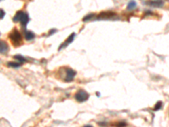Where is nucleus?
I'll list each match as a JSON object with an SVG mask.
<instances>
[{"mask_svg":"<svg viewBox=\"0 0 169 127\" xmlns=\"http://www.w3.org/2000/svg\"><path fill=\"white\" fill-rule=\"evenodd\" d=\"M9 38L11 41L14 46H20L22 42V36L17 29H13V31L9 34Z\"/></svg>","mask_w":169,"mask_h":127,"instance_id":"f257e3e1","label":"nucleus"},{"mask_svg":"<svg viewBox=\"0 0 169 127\" xmlns=\"http://www.w3.org/2000/svg\"><path fill=\"white\" fill-rule=\"evenodd\" d=\"M29 20H30L29 15L24 11H18L15 14V15L14 16L13 18L14 22H16V23L20 22L23 26H26V25L29 22Z\"/></svg>","mask_w":169,"mask_h":127,"instance_id":"f03ea898","label":"nucleus"},{"mask_svg":"<svg viewBox=\"0 0 169 127\" xmlns=\"http://www.w3.org/2000/svg\"><path fill=\"white\" fill-rule=\"evenodd\" d=\"M117 18V14L112 11H106V12L100 13L96 15V20H113Z\"/></svg>","mask_w":169,"mask_h":127,"instance_id":"7ed1b4c3","label":"nucleus"},{"mask_svg":"<svg viewBox=\"0 0 169 127\" xmlns=\"http://www.w3.org/2000/svg\"><path fill=\"white\" fill-rule=\"evenodd\" d=\"M75 100L79 102H83L88 100L89 94L86 91H84V90H79L75 93Z\"/></svg>","mask_w":169,"mask_h":127,"instance_id":"20e7f679","label":"nucleus"},{"mask_svg":"<svg viewBox=\"0 0 169 127\" xmlns=\"http://www.w3.org/2000/svg\"><path fill=\"white\" fill-rule=\"evenodd\" d=\"M75 76H76V71H75L74 70H72L70 68H67L66 69V76H65L64 81H67V82L72 81Z\"/></svg>","mask_w":169,"mask_h":127,"instance_id":"39448f33","label":"nucleus"},{"mask_svg":"<svg viewBox=\"0 0 169 127\" xmlns=\"http://www.w3.org/2000/svg\"><path fill=\"white\" fill-rule=\"evenodd\" d=\"M75 32H73L72 34H70L69 36V38H67L66 40H65L64 42L60 45V47L58 48V50H62V49H64L66 47H68L73 41H74V39H75Z\"/></svg>","mask_w":169,"mask_h":127,"instance_id":"423d86ee","label":"nucleus"},{"mask_svg":"<svg viewBox=\"0 0 169 127\" xmlns=\"http://www.w3.org/2000/svg\"><path fill=\"white\" fill-rule=\"evenodd\" d=\"M146 3L151 7H156V8H162L164 4V3L162 0H151L147 2Z\"/></svg>","mask_w":169,"mask_h":127,"instance_id":"0eeeda50","label":"nucleus"},{"mask_svg":"<svg viewBox=\"0 0 169 127\" xmlns=\"http://www.w3.org/2000/svg\"><path fill=\"white\" fill-rule=\"evenodd\" d=\"M9 52V45L6 42L0 40V53H7Z\"/></svg>","mask_w":169,"mask_h":127,"instance_id":"6e6552de","label":"nucleus"},{"mask_svg":"<svg viewBox=\"0 0 169 127\" xmlns=\"http://www.w3.org/2000/svg\"><path fill=\"white\" fill-rule=\"evenodd\" d=\"M24 37L26 38V40L27 41H31V40H33L35 38V34L31 31H27V30H24Z\"/></svg>","mask_w":169,"mask_h":127,"instance_id":"1a4fd4ad","label":"nucleus"},{"mask_svg":"<svg viewBox=\"0 0 169 127\" xmlns=\"http://www.w3.org/2000/svg\"><path fill=\"white\" fill-rule=\"evenodd\" d=\"M14 58L19 62V63L20 64H24L27 62V59H26L25 57H23V56H21V55H15V56H14Z\"/></svg>","mask_w":169,"mask_h":127,"instance_id":"9d476101","label":"nucleus"},{"mask_svg":"<svg viewBox=\"0 0 169 127\" xmlns=\"http://www.w3.org/2000/svg\"><path fill=\"white\" fill-rule=\"evenodd\" d=\"M137 7V3L135 1H130V3L127 5V10H133Z\"/></svg>","mask_w":169,"mask_h":127,"instance_id":"9b49d317","label":"nucleus"},{"mask_svg":"<svg viewBox=\"0 0 169 127\" xmlns=\"http://www.w3.org/2000/svg\"><path fill=\"white\" fill-rule=\"evenodd\" d=\"M22 64L19 63V62H10L8 63V66L9 67H12V68H19L21 66Z\"/></svg>","mask_w":169,"mask_h":127,"instance_id":"f8f14e48","label":"nucleus"},{"mask_svg":"<svg viewBox=\"0 0 169 127\" xmlns=\"http://www.w3.org/2000/svg\"><path fill=\"white\" fill-rule=\"evenodd\" d=\"M94 16H95V14H88V15H86V16H85L84 18H83V21H88V20H90L91 19H93L94 18Z\"/></svg>","mask_w":169,"mask_h":127,"instance_id":"ddd939ff","label":"nucleus"},{"mask_svg":"<svg viewBox=\"0 0 169 127\" xmlns=\"http://www.w3.org/2000/svg\"><path fill=\"white\" fill-rule=\"evenodd\" d=\"M162 102L160 101V102H157L156 104V106H155V108H154V110L156 111V110H158V109H160L161 108H162Z\"/></svg>","mask_w":169,"mask_h":127,"instance_id":"4468645a","label":"nucleus"},{"mask_svg":"<svg viewBox=\"0 0 169 127\" xmlns=\"http://www.w3.org/2000/svg\"><path fill=\"white\" fill-rule=\"evenodd\" d=\"M115 126L116 127H126L127 126V124H126L125 122H123V121H121V122H118V123H117V124L115 125Z\"/></svg>","mask_w":169,"mask_h":127,"instance_id":"2eb2a0df","label":"nucleus"},{"mask_svg":"<svg viewBox=\"0 0 169 127\" xmlns=\"http://www.w3.org/2000/svg\"><path fill=\"white\" fill-rule=\"evenodd\" d=\"M4 16H5V12H4V10H2V9H0V20L3 19Z\"/></svg>","mask_w":169,"mask_h":127,"instance_id":"dca6fc26","label":"nucleus"},{"mask_svg":"<svg viewBox=\"0 0 169 127\" xmlns=\"http://www.w3.org/2000/svg\"><path fill=\"white\" fill-rule=\"evenodd\" d=\"M57 31V30L56 29H52V30H51L50 31H49V33H48V36H50V35H52V34H54L55 32Z\"/></svg>","mask_w":169,"mask_h":127,"instance_id":"f3484780","label":"nucleus"},{"mask_svg":"<svg viewBox=\"0 0 169 127\" xmlns=\"http://www.w3.org/2000/svg\"><path fill=\"white\" fill-rule=\"evenodd\" d=\"M83 127H93L92 126H91V125H86V126H85Z\"/></svg>","mask_w":169,"mask_h":127,"instance_id":"a211bd4d","label":"nucleus"},{"mask_svg":"<svg viewBox=\"0 0 169 127\" xmlns=\"http://www.w3.org/2000/svg\"><path fill=\"white\" fill-rule=\"evenodd\" d=\"M0 1H2V0H0Z\"/></svg>","mask_w":169,"mask_h":127,"instance_id":"6ab92c4d","label":"nucleus"}]
</instances>
